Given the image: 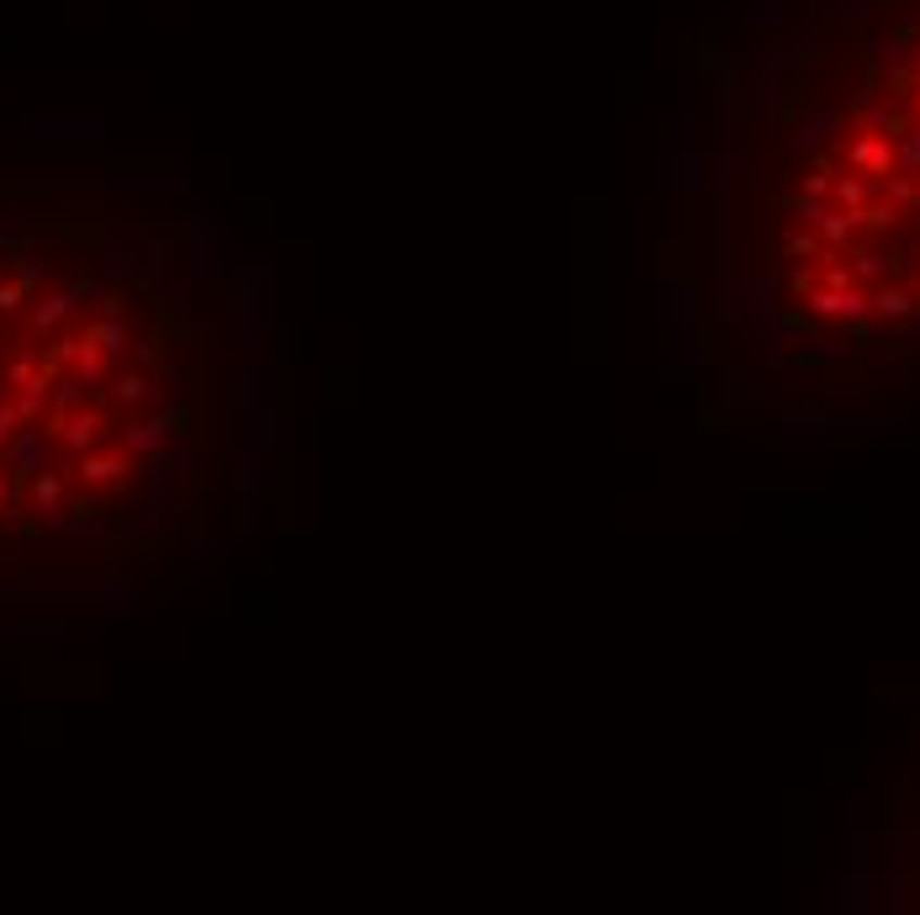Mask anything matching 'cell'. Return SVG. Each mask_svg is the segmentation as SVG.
<instances>
[{"label": "cell", "instance_id": "2", "mask_svg": "<svg viewBox=\"0 0 920 915\" xmlns=\"http://www.w3.org/2000/svg\"><path fill=\"white\" fill-rule=\"evenodd\" d=\"M778 217L794 302L841 328L920 318V0H831L783 64Z\"/></svg>", "mask_w": 920, "mask_h": 915}, {"label": "cell", "instance_id": "1", "mask_svg": "<svg viewBox=\"0 0 920 915\" xmlns=\"http://www.w3.org/2000/svg\"><path fill=\"white\" fill-rule=\"evenodd\" d=\"M234 435V291L180 217L0 206V598H106L186 556Z\"/></svg>", "mask_w": 920, "mask_h": 915}]
</instances>
